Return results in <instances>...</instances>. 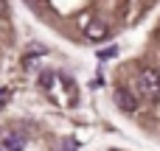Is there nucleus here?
<instances>
[{"mask_svg": "<svg viewBox=\"0 0 160 151\" xmlns=\"http://www.w3.org/2000/svg\"><path fill=\"white\" fill-rule=\"evenodd\" d=\"M8 95H11V92H8V90H0V106H3V104H6V101H8Z\"/></svg>", "mask_w": 160, "mask_h": 151, "instance_id": "0eeeda50", "label": "nucleus"}, {"mask_svg": "<svg viewBox=\"0 0 160 151\" xmlns=\"http://www.w3.org/2000/svg\"><path fill=\"white\" fill-rule=\"evenodd\" d=\"M84 34H87V36H90V39H96V42H98V39H104V36H107V34H110V28H107V25H104V22H90V25H87V31H84Z\"/></svg>", "mask_w": 160, "mask_h": 151, "instance_id": "7ed1b4c3", "label": "nucleus"}, {"mask_svg": "<svg viewBox=\"0 0 160 151\" xmlns=\"http://www.w3.org/2000/svg\"><path fill=\"white\" fill-rule=\"evenodd\" d=\"M3 146H6L8 151H22V146H25V143H22V137H17V134H8V137L3 140Z\"/></svg>", "mask_w": 160, "mask_h": 151, "instance_id": "20e7f679", "label": "nucleus"}, {"mask_svg": "<svg viewBox=\"0 0 160 151\" xmlns=\"http://www.w3.org/2000/svg\"><path fill=\"white\" fill-rule=\"evenodd\" d=\"M138 90L146 98H160V73L158 70H143L138 78Z\"/></svg>", "mask_w": 160, "mask_h": 151, "instance_id": "f257e3e1", "label": "nucleus"}, {"mask_svg": "<svg viewBox=\"0 0 160 151\" xmlns=\"http://www.w3.org/2000/svg\"><path fill=\"white\" fill-rule=\"evenodd\" d=\"M62 151H76V143L73 140H62Z\"/></svg>", "mask_w": 160, "mask_h": 151, "instance_id": "423d86ee", "label": "nucleus"}, {"mask_svg": "<svg viewBox=\"0 0 160 151\" xmlns=\"http://www.w3.org/2000/svg\"><path fill=\"white\" fill-rule=\"evenodd\" d=\"M115 104H118L124 112H135V109H138V98H135L132 92H127V90H118V92H115Z\"/></svg>", "mask_w": 160, "mask_h": 151, "instance_id": "f03ea898", "label": "nucleus"}, {"mask_svg": "<svg viewBox=\"0 0 160 151\" xmlns=\"http://www.w3.org/2000/svg\"><path fill=\"white\" fill-rule=\"evenodd\" d=\"M98 56H101V59H112V56H118V48H112V45H110V48L98 50Z\"/></svg>", "mask_w": 160, "mask_h": 151, "instance_id": "39448f33", "label": "nucleus"}]
</instances>
